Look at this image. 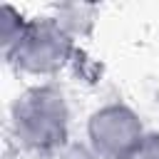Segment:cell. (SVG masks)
Masks as SVG:
<instances>
[{
  "instance_id": "obj_1",
  "label": "cell",
  "mask_w": 159,
  "mask_h": 159,
  "mask_svg": "<svg viewBox=\"0 0 159 159\" xmlns=\"http://www.w3.org/2000/svg\"><path fill=\"white\" fill-rule=\"evenodd\" d=\"M7 137L30 159H55L72 134V102L57 82H30L7 104Z\"/></svg>"
},
{
  "instance_id": "obj_2",
  "label": "cell",
  "mask_w": 159,
  "mask_h": 159,
  "mask_svg": "<svg viewBox=\"0 0 159 159\" xmlns=\"http://www.w3.org/2000/svg\"><path fill=\"white\" fill-rule=\"evenodd\" d=\"M77 42L55 22L50 12L30 17L17 45L7 55H2L7 67L35 82L57 80L65 70H70L77 62Z\"/></svg>"
},
{
  "instance_id": "obj_3",
  "label": "cell",
  "mask_w": 159,
  "mask_h": 159,
  "mask_svg": "<svg viewBox=\"0 0 159 159\" xmlns=\"http://www.w3.org/2000/svg\"><path fill=\"white\" fill-rule=\"evenodd\" d=\"M149 129L142 114L124 99H107L89 109L82 127V139L99 159H129Z\"/></svg>"
},
{
  "instance_id": "obj_4",
  "label": "cell",
  "mask_w": 159,
  "mask_h": 159,
  "mask_svg": "<svg viewBox=\"0 0 159 159\" xmlns=\"http://www.w3.org/2000/svg\"><path fill=\"white\" fill-rule=\"evenodd\" d=\"M50 15L75 42H80L94 32L99 20V7L92 2H57L50 7Z\"/></svg>"
},
{
  "instance_id": "obj_5",
  "label": "cell",
  "mask_w": 159,
  "mask_h": 159,
  "mask_svg": "<svg viewBox=\"0 0 159 159\" xmlns=\"http://www.w3.org/2000/svg\"><path fill=\"white\" fill-rule=\"evenodd\" d=\"M27 15L25 12H20L15 5H2L0 7V50H2V55H7L15 45H17V40H20V35H22V30H25V25H27Z\"/></svg>"
},
{
  "instance_id": "obj_6",
  "label": "cell",
  "mask_w": 159,
  "mask_h": 159,
  "mask_svg": "<svg viewBox=\"0 0 159 159\" xmlns=\"http://www.w3.org/2000/svg\"><path fill=\"white\" fill-rule=\"evenodd\" d=\"M55 159H99V157L92 152V147H89L84 139L75 137L72 142H67V144L62 147V152H60Z\"/></svg>"
},
{
  "instance_id": "obj_7",
  "label": "cell",
  "mask_w": 159,
  "mask_h": 159,
  "mask_svg": "<svg viewBox=\"0 0 159 159\" xmlns=\"http://www.w3.org/2000/svg\"><path fill=\"white\" fill-rule=\"evenodd\" d=\"M129 159H159V132L149 129L147 139L142 142V147H139Z\"/></svg>"
}]
</instances>
